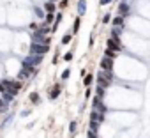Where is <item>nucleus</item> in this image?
I'll use <instances>...</instances> for the list:
<instances>
[{
    "mask_svg": "<svg viewBox=\"0 0 150 138\" xmlns=\"http://www.w3.org/2000/svg\"><path fill=\"white\" fill-rule=\"evenodd\" d=\"M99 85H103V87H108L110 83H111V71H104V69H103V71L99 73Z\"/></svg>",
    "mask_w": 150,
    "mask_h": 138,
    "instance_id": "nucleus-1",
    "label": "nucleus"
},
{
    "mask_svg": "<svg viewBox=\"0 0 150 138\" xmlns=\"http://www.w3.org/2000/svg\"><path fill=\"white\" fill-rule=\"evenodd\" d=\"M106 44H108V48H111V50H115V51H120V50H122V44H120V39H118V37L108 39Z\"/></svg>",
    "mask_w": 150,
    "mask_h": 138,
    "instance_id": "nucleus-2",
    "label": "nucleus"
},
{
    "mask_svg": "<svg viewBox=\"0 0 150 138\" xmlns=\"http://www.w3.org/2000/svg\"><path fill=\"white\" fill-rule=\"evenodd\" d=\"M48 46H50V44H35V43H34L32 48H30V51H32V53H39V55H42V53H46V51L50 50Z\"/></svg>",
    "mask_w": 150,
    "mask_h": 138,
    "instance_id": "nucleus-3",
    "label": "nucleus"
},
{
    "mask_svg": "<svg viewBox=\"0 0 150 138\" xmlns=\"http://www.w3.org/2000/svg\"><path fill=\"white\" fill-rule=\"evenodd\" d=\"M101 69H104V71H111V69H113V60L110 57H104L101 60Z\"/></svg>",
    "mask_w": 150,
    "mask_h": 138,
    "instance_id": "nucleus-4",
    "label": "nucleus"
},
{
    "mask_svg": "<svg viewBox=\"0 0 150 138\" xmlns=\"http://www.w3.org/2000/svg\"><path fill=\"white\" fill-rule=\"evenodd\" d=\"M55 9H57V6H55L53 2H50V0L44 4V11H46V13H55Z\"/></svg>",
    "mask_w": 150,
    "mask_h": 138,
    "instance_id": "nucleus-5",
    "label": "nucleus"
},
{
    "mask_svg": "<svg viewBox=\"0 0 150 138\" xmlns=\"http://www.w3.org/2000/svg\"><path fill=\"white\" fill-rule=\"evenodd\" d=\"M58 94H60V85H55V89L51 90L50 97H51V99H57V97H58Z\"/></svg>",
    "mask_w": 150,
    "mask_h": 138,
    "instance_id": "nucleus-6",
    "label": "nucleus"
},
{
    "mask_svg": "<svg viewBox=\"0 0 150 138\" xmlns=\"http://www.w3.org/2000/svg\"><path fill=\"white\" fill-rule=\"evenodd\" d=\"M80 25H81V18L78 16L76 20H74V25H72V30H74V32H78V30H80Z\"/></svg>",
    "mask_w": 150,
    "mask_h": 138,
    "instance_id": "nucleus-7",
    "label": "nucleus"
},
{
    "mask_svg": "<svg viewBox=\"0 0 150 138\" xmlns=\"http://www.w3.org/2000/svg\"><path fill=\"white\" fill-rule=\"evenodd\" d=\"M113 25H115V27H122V25H124V18H122V16H117V18L113 20Z\"/></svg>",
    "mask_w": 150,
    "mask_h": 138,
    "instance_id": "nucleus-8",
    "label": "nucleus"
},
{
    "mask_svg": "<svg viewBox=\"0 0 150 138\" xmlns=\"http://www.w3.org/2000/svg\"><path fill=\"white\" fill-rule=\"evenodd\" d=\"M118 11H120L122 14H127V11H129V7H127V4H120V6H118Z\"/></svg>",
    "mask_w": 150,
    "mask_h": 138,
    "instance_id": "nucleus-9",
    "label": "nucleus"
},
{
    "mask_svg": "<svg viewBox=\"0 0 150 138\" xmlns=\"http://www.w3.org/2000/svg\"><path fill=\"white\" fill-rule=\"evenodd\" d=\"M106 57L115 58V57H117V51H115V50H111V48H108V50H106Z\"/></svg>",
    "mask_w": 150,
    "mask_h": 138,
    "instance_id": "nucleus-10",
    "label": "nucleus"
},
{
    "mask_svg": "<svg viewBox=\"0 0 150 138\" xmlns=\"http://www.w3.org/2000/svg\"><path fill=\"white\" fill-rule=\"evenodd\" d=\"M92 80H94V76H92V75H87V76H85V80H83V83L88 87V85L92 83Z\"/></svg>",
    "mask_w": 150,
    "mask_h": 138,
    "instance_id": "nucleus-11",
    "label": "nucleus"
},
{
    "mask_svg": "<svg viewBox=\"0 0 150 138\" xmlns=\"http://www.w3.org/2000/svg\"><path fill=\"white\" fill-rule=\"evenodd\" d=\"M53 20H55V18H53V13H48V14H46V23L50 25V23H51Z\"/></svg>",
    "mask_w": 150,
    "mask_h": 138,
    "instance_id": "nucleus-12",
    "label": "nucleus"
},
{
    "mask_svg": "<svg viewBox=\"0 0 150 138\" xmlns=\"http://www.w3.org/2000/svg\"><path fill=\"white\" fill-rule=\"evenodd\" d=\"M30 101H32V103H39V96H37L35 92H34V94H30Z\"/></svg>",
    "mask_w": 150,
    "mask_h": 138,
    "instance_id": "nucleus-13",
    "label": "nucleus"
},
{
    "mask_svg": "<svg viewBox=\"0 0 150 138\" xmlns=\"http://www.w3.org/2000/svg\"><path fill=\"white\" fill-rule=\"evenodd\" d=\"M67 4H69V0H60L58 7H60V9H65V7H67Z\"/></svg>",
    "mask_w": 150,
    "mask_h": 138,
    "instance_id": "nucleus-14",
    "label": "nucleus"
},
{
    "mask_svg": "<svg viewBox=\"0 0 150 138\" xmlns=\"http://www.w3.org/2000/svg\"><path fill=\"white\" fill-rule=\"evenodd\" d=\"M97 94H99V97H103V96H104V87H103V85H99V87H97Z\"/></svg>",
    "mask_w": 150,
    "mask_h": 138,
    "instance_id": "nucleus-15",
    "label": "nucleus"
},
{
    "mask_svg": "<svg viewBox=\"0 0 150 138\" xmlns=\"http://www.w3.org/2000/svg\"><path fill=\"white\" fill-rule=\"evenodd\" d=\"M67 43H71V36H64L62 37V44H67Z\"/></svg>",
    "mask_w": 150,
    "mask_h": 138,
    "instance_id": "nucleus-16",
    "label": "nucleus"
},
{
    "mask_svg": "<svg viewBox=\"0 0 150 138\" xmlns=\"http://www.w3.org/2000/svg\"><path fill=\"white\" fill-rule=\"evenodd\" d=\"M96 129H97V122L92 120V122H90V131H96Z\"/></svg>",
    "mask_w": 150,
    "mask_h": 138,
    "instance_id": "nucleus-17",
    "label": "nucleus"
},
{
    "mask_svg": "<svg viewBox=\"0 0 150 138\" xmlns=\"http://www.w3.org/2000/svg\"><path fill=\"white\" fill-rule=\"evenodd\" d=\"M69 129H71V133H74V131H76V122H71V126H69Z\"/></svg>",
    "mask_w": 150,
    "mask_h": 138,
    "instance_id": "nucleus-18",
    "label": "nucleus"
},
{
    "mask_svg": "<svg viewBox=\"0 0 150 138\" xmlns=\"http://www.w3.org/2000/svg\"><path fill=\"white\" fill-rule=\"evenodd\" d=\"M110 21H111V18H110V16H108V14H106V16H104V18H103V23H110Z\"/></svg>",
    "mask_w": 150,
    "mask_h": 138,
    "instance_id": "nucleus-19",
    "label": "nucleus"
},
{
    "mask_svg": "<svg viewBox=\"0 0 150 138\" xmlns=\"http://www.w3.org/2000/svg\"><path fill=\"white\" fill-rule=\"evenodd\" d=\"M65 78H69V71H64L62 73V80H65Z\"/></svg>",
    "mask_w": 150,
    "mask_h": 138,
    "instance_id": "nucleus-20",
    "label": "nucleus"
},
{
    "mask_svg": "<svg viewBox=\"0 0 150 138\" xmlns=\"http://www.w3.org/2000/svg\"><path fill=\"white\" fill-rule=\"evenodd\" d=\"M88 138H97V134H96V131H90V133H88Z\"/></svg>",
    "mask_w": 150,
    "mask_h": 138,
    "instance_id": "nucleus-21",
    "label": "nucleus"
},
{
    "mask_svg": "<svg viewBox=\"0 0 150 138\" xmlns=\"http://www.w3.org/2000/svg\"><path fill=\"white\" fill-rule=\"evenodd\" d=\"M30 28H32V30H39V27H37V23H32V25H30Z\"/></svg>",
    "mask_w": 150,
    "mask_h": 138,
    "instance_id": "nucleus-22",
    "label": "nucleus"
},
{
    "mask_svg": "<svg viewBox=\"0 0 150 138\" xmlns=\"http://www.w3.org/2000/svg\"><path fill=\"white\" fill-rule=\"evenodd\" d=\"M64 58H65V60H71V58H72V53H65V57H64Z\"/></svg>",
    "mask_w": 150,
    "mask_h": 138,
    "instance_id": "nucleus-23",
    "label": "nucleus"
},
{
    "mask_svg": "<svg viewBox=\"0 0 150 138\" xmlns=\"http://www.w3.org/2000/svg\"><path fill=\"white\" fill-rule=\"evenodd\" d=\"M118 32H120V30H118V27H115V30H113V36L117 37V36H118Z\"/></svg>",
    "mask_w": 150,
    "mask_h": 138,
    "instance_id": "nucleus-24",
    "label": "nucleus"
},
{
    "mask_svg": "<svg viewBox=\"0 0 150 138\" xmlns=\"http://www.w3.org/2000/svg\"><path fill=\"white\" fill-rule=\"evenodd\" d=\"M111 0H101V6H106V4H110Z\"/></svg>",
    "mask_w": 150,
    "mask_h": 138,
    "instance_id": "nucleus-25",
    "label": "nucleus"
},
{
    "mask_svg": "<svg viewBox=\"0 0 150 138\" xmlns=\"http://www.w3.org/2000/svg\"><path fill=\"white\" fill-rule=\"evenodd\" d=\"M0 110H4V101L0 99Z\"/></svg>",
    "mask_w": 150,
    "mask_h": 138,
    "instance_id": "nucleus-26",
    "label": "nucleus"
},
{
    "mask_svg": "<svg viewBox=\"0 0 150 138\" xmlns=\"http://www.w3.org/2000/svg\"><path fill=\"white\" fill-rule=\"evenodd\" d=\"M50 2H57V0H50Z\"/></svg>",
    "mask_w": 150,
    "mask_h": 138,
    "instance_id": "nucleus-27",
    "label": "nucleus"
},
{
    "mask_svg": "<svg viewBox=\"0 0 150 138\" xmlns=\"http://www.w3.org/2000/svg\"><path fill=\"white\" fill-rule=\"evenodd\" d=\"M0 90H2V85H0Z\"/></svg>",
    "mask_w": 150,
    "mask_h": 138,
    "instance_id": "nucleus-28",
    "label": "nucleus"
}]
</instances>
